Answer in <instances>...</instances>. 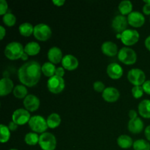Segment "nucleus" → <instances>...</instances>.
<instances>
[{
	"mask_svg": "<svg viewBox=\"0 0 150 150\" xmlns=\"http://www.w3.org/2000/svg\"><path fill=\"white\" fill-rule=\"evenodd\" d=\"M42 67L39 62L34 60L27 62L20 67L18 77L23 85L29 87L38 84L41 78Z\"/></svg>",
	"mask_w": 150,
	"mask_h": 150,
	"instance_id": "nucleus-1",
	"label": "nucleus"
},
{
	"mask_svg": "<svg viewBox=\"0 0 150 150\" xmlns=\"http://www.w3.org/2000/svg\"><path fill=\"white\" fill-rule=\"evenodd\" d=\"M4 55L10 60H17L21 58L24 53V48L18 42H11L6 45L4 48Z\"/></svg>",
	"mask_w": 150,
	"mask_h": 150,
	"instance_id": "nucleus-2",
	"label": "nucleus"
},
{
	"mask_svg": "<svg viewBox=\"0 0 150 150\" xmlns=\"http://www.w3.org/2000/svg\"><path fill=\"white\" fill-rule=\"evenodd\" d=\"M28 124L34 133H41V134L45 133L48 127L47 120L43 117L40 115H35L31 117Z\"/></svg>",
	"mask_w": 150,
	"mask_h": 150,
	"instance_id": "nucleus-3",
	"label": "nucleus"
},
{
	"mask_svg": "<svg viewBox=\"0 0 150 150\" xmlns=\"http://www.w3.org/2000/svg\"><path fill=\"white\" fill-rule=\"evenodd\" d=\"M117 57L121 62L127 65H132L135 64L137 60V55H136V51L128 47L122 48L119 51Z\"/></svg>",
	"mask_w": 150,
	"mask_h": 150,
	"instance_id": "nucleus-4",
	"label": "nucleus"
},
{
	"mask_svg": "<svg viewBox=\"0 0 150 150\" xmlns=\"http://www.w3.org/2000/svg\"><path fill=\"white\" fill-rule=\"evenodd\" d=\"M38 144L42 150H54L57 147V139L54 134L45 132L40 136Z\"/></svg>",
	"mask_w": 150,
	"mask_h": 150,
	"instance_id": "nucleus-5",
	"label": "nucleus"
},
{
	"mask_svg": "<svg viewBox=\"0 0 150 150\" xmlns=\"http://www.w3.org/2000/svg\"><path fill=\"white\" fill-rule=\"evenodd\" d=\"M34 36L40 41H46L49 39L52 35V31L45 23H38L34 27Z\"/></svg>",
	"mask_w": 150,
	"mask_h": 150,
	"instance_id": "nucleus-6",
	"label": "nucleus"
},
{
	"mask_svg": "<svg viewBox=\"0 0 150 150\" xmlns=\"http://www.w3.org/2000/svg\"><path fill=\"white\" fill-rule=\"evenodd\" d=\"M47 87L51 93L59 94L64 90L65 87V82L63 78L54 76L48 80Z\"/></svg>",
	"mask_w": 150,
	"mask_h": 150,
	"instance_id": "nucleus-7",
	"label": "nucleus"
},
{
	"mask_svg": "<svg viewBox=\"0 0 150 150\" xmlns=\"http://www.w3.org/2000/svg\"><path fill=\"white\" fill-rule=\"evenodd\" d=\"M127 79L134 86H142L146 81V76L141 69L133 68L127 73Z\"/></svg>",
	"mask_w": 150,
	"mask_h": 150,
	"instance_id": "nucleus-8",
	"label": "nucleus"
},
{
	"mask_svg": "<svg viewBox=\"0 0 150 150\" xmlns=\"http://www.w3.org/2000/svg\"><path fill=\"white\" fill-rule=\"evenodd\" d=\"M140 35L139 32L136 29H126L121 34V41L124 45L127 46L133 45L138 42Z\"/></svg>",
	"mask_w": 150,
	"mask_h": 150,
	"instance_id": "nucleus-9",
	"label": "nucleus"
},
{
	"mask_svg": "<svg viewBox=\"0 0 150 150\" xmlns=\"http://www.w3.org/2000/svg\"><path fill=\"white\" fill-rule=\"evenodd\" d=\"M31 115L29 111L23 108H18L13 112L12 115V121L14 122L18 125H23L29 123L31 119Z\"/></svg>",
	"mask_w": 150,
	"mask_h": 150,
	"instance_id": "nucleus-10",
	"label": "nucleus"
},
{
	"mask_svg": "<svg viewBox=\"0 0 150 150\" xmlns=\"http://www.w3.org/2000/svg\"><path fill=\"white\" fill-rule=\"evenodd\" d=\"M112 28L117 33L122 34L123 32L127 29V25H128V21L127 18H126L122 15H119L115 16L112 21Z\"/></svg>",
	"mask_w": 150,
	"mask_h": 150,
	"instance_id": "nucleus-11",
	"label": "nucleus"
},
{
	"mask_svg": "<svg viewBox=\"0 0 150 150\" xmlns=\"http://www.w3.org/2000/svg\"><path fill=\"white\" fill-rule=\"evenodd\" d=\"M128 23L135 28L143 26L145 23V18L142 13L139 11H133L127 16Z\"/></svg>",
	"mask_w": 150,
	"mask_h": 150,
	"instance_id": "nucleus-12",
	"label": "nucleus"
},
{
	"mask_svg": "<svg viewBox=\"0 0 150 150\" xmlns=\"http://www.w3.org/2000/svg\"><path fill=\"white\" fill-rule=\"evenodd\" d=\"M40 101L39 98L34 95H28L23 100V105L28 111L34 112L39 108Z\"/></svg>",
	"mask_w": 150,
	"mask_h": 150,
	"instance_id": "nucleus-13",
	"label": "nucleus"
},
{
	"mask_svg": "<svg viewBox=\"0 0 150 150\" xmlns=\"http://www.w3.org/2000/svg\"><path fill=\"white\" fill-rule=\"evenodd\" d=\"M79 60L71 54H67L63 57L62 60V65L64 67V70H69V71H73L76 70L79 67Z\"/></svg>",
	"mask_w": 150,
	"mask_h": 150,
	"instance_id": "nucleus-14",
	"label": "nucleus"
},
{
	"mask_svg": "<svg viewBox=\"0 0 150 150\" xmlns=\"http://www.w3.org/2000/svg\"><path fill=\"white\" fill-rule=\"evenodd\" d=\"M120 95V94L118 89L112 86L106 87L102 93V97L104 100L108 103H114L117 101Z\"/></svg>",
	"mask_w": 150,
	"mask_h": 150,
	"instance_id": "nucleus-15",
	"label": "nucleus"
},
{
	"mask_svg": "<svg viewBox=\"0 0 150 150\" xmlns=\"http://www.w3.org/2000/svg\"><path fill=\"white\" fill-rule=\"evenodd\" d=\"M107 74L111 79L117 80L120 79L123 75V68L117 63H111L107 67Z\"/></svg>",
	"mask_w": 150,
	"mask_h": 150,
	"instance_id": "nucleus-16",
	"label": "nucleus"
},
{
	"mask_svg": "<svg viewBox=\"0 0 150 150\" xmlns=\"http://www.w3.org/2000/svg\"><path fill=\"white\" fill-rule=\"evenodd\" d=\"M14 89L13 81L7 77L2 78L0 81V95L1 97L8 95Z\"/></svg>",
	"mask_w": 150,
	"mask_h": 150,
	"instance_id": "nucleus-17",
	"label": "nucleus"
},
{
	"mask_svg": "<svg viewBox=\"0 0 150 150\" xmlns=\"http://www.w3.org/2000/svg\"><path fill=\"white\" fill-rule=\"evenodd\" d=\"M48 59L50 62L53 63L54 64H59L63 59L62 52L61 49L57 46L51 47L48 50Z\"/></svg>",
	"mask_w": 150,
	"mask_h": 150,
	"instance_id": "nucleus-18",
	"label": "nucleus"
},
{
	"mask_svg": "<svg viewBox=\"0 0 150 150\" xmlns=\"http://www.w3.org/2000/svg\"><path fill=\"white\" fill-rule=\"evenodd\" d=\"M102 52L108 57H114L118 55V47L117 45L111 41H105L101 46Z\"/></svg>",
	"mask_w": 150,
	"mask_h": 150,
	"instance_id": "nucleus-19",
	"label": "nucleus"
},
{
	"mask_svg": "<svg viewBox=\"0 0 150 150\" xmlns=\"http://www.w3.org/2000/svg\"><path fill=\"white\" fill-rule=\"evenodd\" d=\"M144 125L143 121L139 117L130 120L127 125V128L129 131L134 134L140 133L144 130Z\"/></svg>",
	"mask_w": 150,
	"mask_h": 150,
	"instance_id": "nucleus-20",
	"label": "nucleus"
},
{
	"mask_svg": "<svg viewBox=\"0 0 150 150\" xmlns=\"http://www.w3.org/2000/svg\"><path fill=\"white\" fill-rule=\"evenodd\" d=\"M139 113L142 117L146 119H150V100H144L141 101L138 107Z\"/></svg>",
	"mask_w": 150,
	"mask_h": 150,
	"instance_id": "nucleus-21",
	"label": "nucleus"
},
{
	"mask_svg": "<svg viewBox=\"0 0 150 150\" xmlns=\"http://www.w3.org/2000/svg\"><path fill=\"white\" fill-rule=\"evenodd\" d=\"M133 139L127 135H121L117 139V144L122 149H129L133 146Z\"/></svg>",
	"mask_w": 150,
	"mask_h": 150,
	"instance_id": "nucleus-22",
	"label": "nucleus"
},
{
	"mask_svg": "<svg viewBox=\"0 0 150 150\" xmlns=\"http://www.w3.org/2000/svg\"><path fill=\"white\" fill-rule=\"evenodd\" d=\"M40 51V46L37 42H29L24 46V52L29 56L38 55Z\"/></svg>",
	"mask_w": 150,
	"mask_h": 150,
	"instance_id": "nucleus-23",
	"label": "nucleus"
},
{
	"mask_svg": "<svg viewBox=\"0 0 150 150\" xmlns=\"http://www.w3.org/2000/svg\"><path fill=\"white\" fill-rule=\"evenodd\" d=\"M46 120L48 127L51 129H54L59 127V125L61 124V117L57 113H53V114H50Z\"/></svg>",
	"mask_w": 150,
	"mask_h": 150,
	"instance_id": "nucleus-24",
	"label": "nucleus"
},
{
	"mask_svg": "<svg viewBox=\"0 0 150 150\" xmlns=\"http://www.w3.org/2000/svg\"><path fill=\"white\" fill-rule=\"evenodd\" d=\"M118 8L122 16L129 15L133 12V4L129 0H124L120 3Z\"/></svg>",
	"mask_w": 150,
	"mask_h": 150,
	"instance_id": "nucleus-25",
	"label": "nucleus"
},
{
	"mask_svg": "<svg viewBox=\"0 0 150 150\" xmlns=\"http://www.w3.org/2000/svg\"><path fill=\"white\" fill-rule=\"evenodd\" d=\"M34 27L32 23L25 22L19 26L18 30L21 35L23 37H29L34 33Z\"/></svg>",
	"mask_w": 150,
	"mask_h": 150,
	"instance_id": "nucleus-26",
	"label": "nucleus"
},
{
	"mask_svg": "<svg viewBox=\"0 0 150 150\" xmlns=\"http://www.w3.org/2000/svg\"><path fill=\"white\" fill-rule=\"evenodd\" d=\"M56 70L57 68H56L55 65L50 62H45L42 65V73H43L44 76L48 77L49 79L52 76H55Z\"/></svg>",
	"mask_w": 150,
	"mask_h": 150,
	"instance_id": "nucleus-27",
	"label": "nucleus"
},
{
	"mask_svg": "<svg viewBox=\"0 0 150 150\" xmlns=\"http://www.w3.org/2000/svg\"><path fill=\"white\" fill-rule=\"evenodd\" d=\"M13 95L18 99H24L28 95V90L24 85H17L13 89Z\"/></svg>",
	"mask_w": 150,
	"mask_h": 150,
	"instance_id": "nucleus-28",
	"label": "nucleus"
},
{
	"mask_svg": "<svg viewBox=\"0 0 150 150\" xmlns=\"http://www.w3.org/2000/svg\"><path fill=\"white\" fill-rule=\"evenodd\" d=\"M40 136H38V133H26V136L24 137V141L26 142V144L29 145V146H35L37 144L39 143Z\"/></svg>",
	"mask_w": 150,
	"mask_h": 150,
	"instance_id": "nucleus-29",
	"label": "nucleus"
},
{
	"mask_svg": "<svg viewBox=\"0 0 150 150\" xmlns=\"http://www.w3.org/2000/svg\"><path fill=\"white\" fill-rule=\"evenodd\" d=\"M0 142L2 144L6 143L8 142L10 139V130L9 129L8 126H6L4 125L1 124L0 125Z\"/></svg>",
	"mask_w": 150,
	"mask_h": 150,
	"instance_id": "nucleus-30",
	"label": "nucleus"
},
{
	"mask_svg": "<svg viewBox=\"0 0 150 150\" xmlns=\"http://www.w3.org/2000/svg\"><path fill=\"white\" fill-rule=\"evenodd\" d=\"M133 147L134 150H150V144L144 139H138L133 143Z\"/></svg>",
	"mask_w": 150,
	"mask_h": 150,
	"instance_id": "nucleus-31",
	"label": "nucleus"
},
{
	"mask_svg": "<svg viewBox=\"0 0 150 150\" xmlns=\"http://www.w3.org/2000/svg\"><path fill=\"white\" fill-rule=\"evenodd\" d=\"M2 21L6 26H13L16 24V18L13 13H10V11H9L8 13H6L4 16H3Z\"/></svg>",
	"mask_w": 150,
	"mask_h": 150,
	"instance_id": "nucleus-32",
	"label": "nucleus"
},
{
	"mask_svg": "<svg viewBox=\"0 0 150 150\" xmlns=\"http://www.w3.org/2000/svg\"><path fill=\"white\" fill-rule=\"evenodd\" d=\"M144 91L143 87L142 86H134L132 89V95L136 99L142 98L144 95Z\"/></svg>",
	"mask_w": 150,
	"mask_h": 150,
	"instance_id": "nucleus-33",
	"label": "nucleus"
},
{
	"mask_svg": "<svg viewBox=\"0 0 150 150\" xmlns=\"http://www.w3.org/2000/svg\"><path fill=\"white\" fill-rule=\"evenodd\" d=\"M93 88L96 92H102V93L105 89V84L102 81H95L93 84Z\"/></svg>",
	"mask_w": 150,
	"mask_h": 150,
	"instance_id": "nucleus-34",
	"label": "nucleus"
},
{
	"mask_svg": "<svg viewBox=\"0 0 150 150\" xmlns=\"http://www.w3.org/2000/svg\"><path fill=\"white\" fill-rule=\"evenodd\" d=\"M8 10V4L5 0H1L0 1V15L4 16L6 13H7Z\"/></svg>",
	"mask_w": 150,
	"mask_h": 150,
	"instance_id": "nucleus-35",
	"label": "nucleus"
},
{
	"mask_svg": "<svg viewBox=\"0 0 150 150\" xmlns=\"http://www.w3.org/2000/svg\"><path fill=\"white\" fill-rule=\"evenodd\" d=\"M142 87H143L144 92H146V94L150 95V80L146 81L144 83V84L142 85Z\"/></svg>",
	"mask_w": 150,
	"mask_h": 150,
	"instance_id": "nucleus-36",
	"label": "nucleus"
},
{
	"mask_svg": "<svg viewBox=\"0 0 150 150\" xmlns=\"http://www.w3.org/2000/svg\"><path fill=\"white\" fill-rule=\"evenodd\" d=\"M64 75V68L63 67H57L55 72V76H59V77L63 78Z\"/></svg>",
	"mask_w": 150,
	"mask_h": 150,
	"instance_id": "nucleus-37",
	"label": "nucleus"
},
{
	"mask_svg": "<svg viewBox=\"0 0 150 150\" xmlns=\"http://www.w3.org/2000/svg\"><path fill=\"white\" fill-rule=\"evenodd\" d=\"M18 125L17 124H16V123L13 121L10 122L8 125V127L9 129H10V131H15V130L18 128Z\"/></svg>",
	"mask_w": 150,
	"mask_h": 150,
	"instance_id": "nucleus-38",
	"label": "nucleus"
},
{
	"mask_svg": "<svg viewBox=\"0 0 150 150\" xmlns=\"http://www.w3.org/2000/svg\"><path fill=\"white\" fill-rule=\"evenodd\" d=\"M143 12L145 15H150V4H145L144 5Z\"/></svg>",
	"mask_w": 150,
	"mask_h": 150,
	"instance_id": "nucleus-39",
	"label": "nucleus"
},
{
	"mask_svg": "<svg viewBox=\"0 0 150 150\" xmlns=\"http://www.w3.org/2000/svg\"><path fill=\"white\" fill-rule=\"evenodd\" d=\"M129 117L130 118V120H133V119L137 118V117H138L137 112H136L135 110H130V111H129Z\"/></svg>",
	"mask_w": 150,
	"mask_h": 150,
	"instance_id": "nucleus-40",
	"label": "nucleus"
},
{
	"mask_svg": "<svg viewBox=\"0 0 150 150\" xmlns=\"http://www.w3.org/2000/svg\"><path fill=\"white\" fill-rule=\"evenodd\" d=\"M52 2L55 4L56 6H58V7H61L63 4L65 3L64 0H53Z\"/></svg>",
	"mask_w": 150,
	"mask_h": 150,
	"instance_id": "nucleus-41",
	"label": "nucleus"
},
{
	"mask_svg": "<svg viewBox=\"0 0 150 150\" xmlns=\"http://www.w3.org/2000/svg\"><path fill=\"white\" fill-rule=\"evenodd\" d=\"M144 134H145V136H146V139L150 142V125L147 126V127L145 128Z\"/></svg>",
	"mask_w": 150,
	"mask_h": 150,
	"instance_id": "nucleus-42",
	"label": "nucleus"
},
{
	"mask_svg": "<svg viewBox=\"0 0 150 150\" xmlns=\"http://www.w3.org/2000/svg\"><path fill=\"white\" fill-rule=\"evenodd\" d=\"M6 35V29H4V27L3 26H0V39L3 40V38H4Z\"/></svg>",
	"mask_w": 150,
	"mask_h": 150,
	"instance_id": "nucleus-43",
	"label": "nucleus"
},
{
	"mask_svg": "<svg viewBox=\"0 0 150 150\" xmlns=\"http://www.w3.org/2000/svg\"><path fill=\"white\" fill-rule=\"evenodd\" d=\"M144 44H145V46H146V48L150 51V35L149 37H147V38H146V39L145 40Z\"/></svg>",
	"mask_w": 150,
	"mask_h": 150,
	"instance_id": "nucleus-44",
	"label": "nucleus"
},
{
	"mask_svg": "<svg viewBox=\"0 0 150 150\" xmlns=\"http://www.w3.org/2000/svg\"><path fill=\"white\" fill-rule=\"evenodd\" d=\"M28 57H29V55H28V54H26V53H23V55H22V57H21V59L22 60H23V61H25V60H26L28 59Z\"/></svg>",
	"mask_w": 150,
	"mask_h": 150,
	"instance_id": "nucleus-45",
	"label": "nucleus"
},
{
	"mask_svg": "<svg viewBox=\"0 0 150 150\" xmlns=\"http://www.w3.org/2000/svg\"><path fill=\"white\" fill-rule=\"evenodd\" d=\"M144 2L145 4H150V0H144Z\"/></svg>",
	"mask_w": 150,
	"mask_h": 150,
	"instance_id": "nucleus-46",
	"label": "nucleus"
},
{
	"mask_svg": "<svg viewBox=\"0 0 150 150\" xmlns=\"http://www.w3.org/2000/svg\"><path fill=\"white\" fill-rule=\"evenodd\" d=\"M9 150H18V149H9Z\"/></svg>",
	"mask_w": 150,
	"mask_h": 150,
	"instance_id": "nucleus-47",
	"label": "nucleus"
}]
</instances>
